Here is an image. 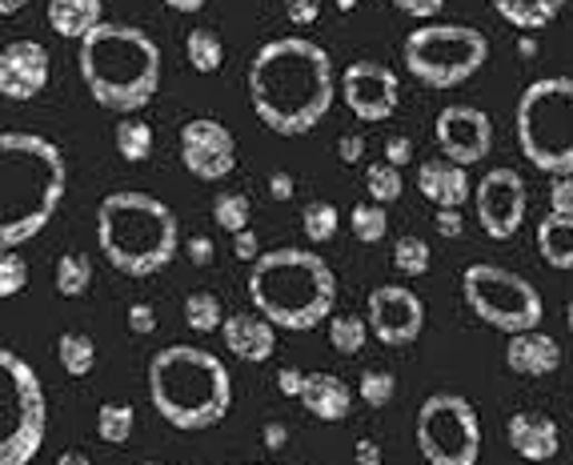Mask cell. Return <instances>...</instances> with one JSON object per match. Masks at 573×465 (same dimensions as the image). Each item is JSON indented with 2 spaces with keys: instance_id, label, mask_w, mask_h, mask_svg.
<instances>
[{
  "instance_id": "1",
  "label": "cell",
  "mask_w": 573,
  "mask_h": 465,
  "mask_svg": "<svg viewBox=\"0 0 573 465\" xmlns=\"http://www.w3.org/2000/svg\"><path fill=\"white\" fill-rule=\"evenodd\" d=\"M249 101L281 137H302L325 121L333 97H337V69L333 57L317 41L305 37H277L265 41L249 61Z\"/></svg>"
},
{
  "instance_id": "2",
  "label": "cell",
  "mask_w": 573,
  "mask_h": 465,
  "mask_svg": "<svg viewBox=\"0 0 573 465\" xmlns=\"http://www.w3.org/2000/svg\"><path fill=\"white\" fill-rule=\"evenodd\" d=\"M69 189L61 149L49 137L0 132V249H21L57 217Z\"/></svg>"
},
{
  "instance_id": "3",
  "label": "cell",
  "mask_w": 573,
  "mask_h": 465,
  "mask_svg": "<svg viewBox=\"0 0 573 465\" xmlns=\"http://www.w3.org/2000/svg\"><path fill=\"white\" fill-rule=\"evenodd\" d=\"M81 81L92 101L132 117L161 89V49L137 24H109L92 29L81 41Z\"/></svg>"
},
{
  "instance_id": "4",
  "label": "cell",
  "mask_w": 573,
  "mask_h": 465,
  "mask_svg": "<svg viewBox=\"0 0 573 465\" xmlns=\"http://www.w3.org/2000/svg\"><path fill=\"white\" fill-rule=\"evenodd\" d=\"M97 241L105 261L125 277H152L181 249L177 212L152 192L117 189L97 205Z\"/></svg>"
},
{
  "instance_id": "5",
  "label": "cell",
  "mask_w": 573,
  "mask_h": 465,
  "mask_svg": "<svg viewBox=\"0 0 573 465\" xmlns=\"http://www.w3.org/2000/svg\"><path fill=\"white\" fill-rule=\"evenodd\" d=\"M149 402L172 429H209L233 409V377L209 349L165 345L149 362Z\"/></svg>"
},
{
  "instance_id": "6",
  "label": "cell",
  "mask_w": 573,
  "mask_h": 465,
  "mask_svg": "<svg viewBox=\"0 0 573 465\" xmlns=\"http://www.w3.org/2000/svg\"><path fill=\"white\" fill-rule=\"evenodd\" d=\"M249 297L277 329H317L333 317L337 277L309 249H269L249 265Z\"/></svg>"
},
{
  "instance_id": "7",
  "label": "cell",
  "mask_w": 573,
  "mask_h": 465,
  "mask_svg": "<svg viewBox=\"0 0 573 465\" xmlns=\"http://www.w3.org/2000/svg\"><path fill=\"white\" fill-rule=\"evenodd\" d=\"M517 145L533 169L573 172V77H542L522 92Z\"/></svg>"
},
{
  "instance_id": "8",
  "label": "cell",
  "mask_w": 573,
  "mask_h": 465,
  "mask_svg": "<svg viewBox=\"0 0 573 465\" xmlns=\"http://www.w3.org/2000/svg\"><path fill=\"white\" fill-rule=\"evenodd\" d=\"M49 434V402L41 374L0 345V465H29Z\"/></svg>"
},
{
  "instance_id": "9",
  "label": "cell",
  "mask_w": 573,
  "mask_h": 465,
  "mask_svg": "<svg viewBox=\"0 0 573 465\" xmlns=\"http://www.w3.org/2000/svg\"><path fill=\"white\" fill-rule=\"evenodd\" d=\"M402 61L429 89H457L485 69L490 41L470 24H422L405 37Z\"/></svg>"
},
{
  "instance_id": "10",
  "label": "cell",
  "mask_w": 573,
  "mask_h": 465,
  "mask_svg": "<svg viewBox=\"0 0 573 465\" xmlns=\"http://www.w3.org/2000/svg\"><path fill=\"white\" fill-rule=\"evenodd\" d=\"M462 294L473 314L502 334H525V329L542 325V294L533 289V281H525L522 274H510L502 265H470L462 274Z\"/></svg>"
},
{
  "instance_id": "11",
  "label": "cell",
  "mask_w": 573,
  "mask_h": 465,
  "mask_svg": "<svg viewBox=\"0 0 573 465\" xmlns=\"http://www.w3.org/2000/svg\"><path fill=\"white\" fill-rule=\"evenodd\" d=\"M417 449L429 465H477L482 417L462 394H433L417 409Z\"/></svg>"
},
{
  "instance_id": "12",
  "label": "cell",
  "mask_w": 573,
  "mask_h": 465,
  "mask_svg": "<svg viewBox=\"0 0 573 465\" xmlns=\"http://www.w3.org/2000/svg\"><path fill=\"white\" fill-rule=\"evenodd\" d=\"M477 225H482L485 237L493 241H510L513 233L522 229L525 221V205H530V192H525L522 172L502 165V169H490L477 181Z\"/></svg>"
},
{
  "instance_id": "13",
  "label": "cell",
  "mask_w": 573,
  "mask_h": 465,
  "mask_svg": "<svg viewBox=\"0 0 573 465\" xmlns=\"http://www.w3.org/2000/svg\"><path fill=\"white\" fill-rule=\"evenodd\" d=\"M342 97L357 121H389L397 112V101H402V77L385 69L382 61H353L342 72Z\"/></svg>"
},
{
  "instance_id": "14",
  "label": "cell",
  "mask_w": 573,
  "mask_h": 465,
  "mask_svg": "<svg viewBox=\"0 0 573 465\" xmlns=\"http://www.w3.org/2000/svg\"><path fill=\"white\" fill-rule=\"evenodd\" d=\"M433 141L453 165H477L493 149V121L477 105H445L433 121Z\"/></svg>"
},
{
  "instance_id": "15",
  "label": "cell",
  "mask_w": 573,
  "mask_h": 465,
  "mask_svg": "<svg viewBox=\"0 0 573 465\" xmlns=\"http://www.w3.org/2000/svg\"><path fill=\"white\" fill-rule=\"evenodd\" d=\"M365 321H369V334L382 345H402L417 342L425 329V305L422 297L405 289V285H382L373 289L369 301H365Z\"/></svg>"
},
{
  "instance_id": "16",
  "label": "cell",
  "mask_w": 573,
  "mask_h": 465,
  "mask_svg": "<svg viewBox=\"0 0 573 465\" xmlns=\"http://www.w3.org/2000/svg\"><path fill=\"white\" fill-rule=\"evenodd\" d=\"M181 165L197 181H225L237 169V137L213 117H192L181 129Z\"/></svg>"
},
{
  "instance_id": "17",
  "label": "cell",
  "mask_w": 573,
  "mask_h": 465,
  "mask_svg": "<svg viewBox=\"0 0 573 465\" xmlns=\"http://www.w3.org/2000/svg\"><path fill=\"white\" fill-rule=\"evenodd\" d=\"M49 49L41 41H9L0 49V97L32 101L49 85Z\"/></svg>"
},
{
  "instance_id": "18",
  "label": "cell",
  "mask_w": 573,
  "mask_h": 465,
  "mask_svg": "<svg viewBox=\"0 0 573 465\" xmlns=\"http://www.w3.org/2000/svg\"><path fill=\"white\" fill-rule=\"evenodd\" d=\"M505 434H510V449L525 462H550L562 449V429L557 422L537 409H517L505 422Z\"/></svg>"
},
{
  "instance_id": "19",
  "label": "cell",
  "mask_w": 573,
  "mask_h": 465,
  "mask_svg": "<svg viewBox=\"0 0 573 465\" xmlns=\"http://www.w3.org/2000/svg\"><path fill=\"white\" fill-rule=\"evenodd\" d=\"M225 349L249 365H261L277 349V325L261 314H229L221 325Z\"/></svg>"
},
{
  "instance_id": "20",
  "label": "cell",
  "mask_w": 573,
  "mask_h": 465,
  "mask_svg": "<svg viewBox=\"0 0 573 465\" xmlns=\"http://www.w3.org/2000/svg\"><path fill=\"white\" fill-rule=\"evenodd\" d=\"M417 189H422L425 201H433L437 209H462L473 197L465 165H453L445 161V157H433V161L417 165Z\"/></svg>"
},
{
  "instance_id": "21",
  "label": "cell",
  "mask_w": 573,
  "mask_h": 465,
  "mask_svg": "<svg viewBox=\"0 0 573 465\" xmlns=\"http://www.w3.org/2000/svg\"><path fill=\"white\" fill-rule=\"evenodd\" d=\"M505 365L522 377H550L562 365V345L553 342L542 329H525V334H510L505 342Z\"/></svg>"
},
{
  "instance_id": "22",
  "label": "cell",
  "mask_w": 573,
  "mask_h": 465,
  "mask_svg": "<svg viewBox=\"0 0 573 465\" xmlns=\"http://www.w3.org/2000/svg\"><path fill=\"white\" fill-rule=\"evenodd\" d=\"M297 402L305 405V414L317 417V422H345L353 409V394H349V385L342 382V377H333V374H309L305 377V389Z\"/></svg>"
},
{
  "instance_id": "23",
  "label": "cell",
  "mask_w": 573,
  "mask_h": 465,
  "mask_svg": "<svg viewBox=\"0 0 573 465\" xmlns=\"http://www.w3.org/2000/svg\"><path fill=\"white\" fill-rule=\"evenodd\" d=\"M105 0H49V29L65 41H85L92 29H101Z\"/></svg>"
},
{
  "instance_id": "24",
  "label": "cell",
  "mask_w": 573,
  "mask_h": 465,
  "mask_svg": "<svg viewBox=\"0 0 573 465\" xmlns=\"http://www.w3.org/2000/svg\"><path fill=\"white\" fill-rule=\"evenodd\" d=\"M537 254L550 269H573V217L550 212L537 225Z\"/></svg>"
},
{
  "instance_id": "25",
  "label": "cell",
  "mask_w": 573,
  "mask_h": 465,
  "mask_svg": "<svg viewBox=\"0 0 573 465\" xmlns=\"http://www.w3.org/2000/svg\"><path fill=\"white\" fill-rule=\"evenodd\" d=\"M570 0H493V9L502 21H510L513 29L533 32V29H545L562 17V9Z\"/></svg>"
},
{
  "instance_id": "26",
  "label": "cell",
  "mask_w": 573,
  "mask_h": 465,
  "mask_svg": "<svg viewBox=\"0 0 573 465\" xmlns=\"http://www.w3.org/2000/svg\"><path fill=\"white\" fill-rule=\"evenodd\" d=\"M57 357H61V369L69 377H85L92 374V365H97V342H92L85 329H69V334H61V342H57Z\"/></svg>"
},
{
  "instance_id": "27",
  "label": "cell",
  "mask_w": 573,
  "mask_h": 465,
  "mask_svg": "<svg viewBox=\"0 0 573 465\" xmlns=\"http://www.w3.org/2000/svg\"><path fill=\"white\" fill-rule=\"evenodd\" d=\"M112 145H117V152H121L125 161H132V165L149 161V152H152L149 121H141V117H121L117 129H112Z\"/></svg>"
},
{
  "instance_id": "28",
  "label": "cell",
  "mask_w": 573,
  "mask_h": 465,
  "mask_svg": "<svg viewBox=\"0 0 573 465\" xmlns=\"http://www.w3.org/2000/svg\"><path fill=\"white\" fill-rule=\"evenodd\" d=\"M185 52H189V65L197 72H217L225 65L221 32H213V29H189V37H185Z\"/></svg>"
},
{
  "instance_id": "29",
  "label": "cell",
  "mask_w": 573,
  "mask_h": 465,
  "mask_svg": "<svg viewBox=\"0 0 573 465\" xmlns=\"http://www.w3.org/2000/svg\"><path fill=\"white\" fill-rule=\"evenodd\" d=\"M52 285L61 297H81L92 285V261L89 254H65L52 269Z\"/></svg>"
},
{
  "instance_id": "30",
  "label": "cell",
  "mask_w": 573,
  "mask_h": 465,
  "mask_svg": "<svg viewBox=\"0 0 573 465\" xmlns=\"http://www.w3.org/2000/svg\"><path fill=\"white\" fill-rule=\"evenodd\" d=\"M185 321H189V329H197V334H221V297L209 294V289H197V294L185 297Z\"/></svg>"
},
{
  "instance_id": "31",
  "label": "cell",
  "mask_w": 573,
  "mask_h": 465,
  "mask_svg": "<svg viewBox=\"0 0 573 465\" xmlns=\"http://www.w3.org/2000/svg\"><path fill=\"white\" fill-rule=\"evenodd\" d=\"M365 192H369V201H377V205L402 201V192H405L402 169L389 161H373L369 169H365Z\"/></svg>"
},
{
  "instance_id": "32",
  "label": "cell",
  "mask_w": 573,
  "mask_h": 465,
  "mask_svg": "<svg viewBox=\"0 0 573 465\" xmlns=\"http://www.w3.org/2000/svg\"><path fill=\"white\" fill-rule=\"evenodd\" d=\"M132 425H137V414H132L129 402H105L97 409V434L109 445H125L132 437Z\"/></svg>"
},
{
  "instance_id": "33",
  "label": "cell",
  "mask_w": 573,
  "mask_h": 465,
  "mask_svg": "<svg viewBox=\"0 0 573 465\" xmlns=\"http://www.w3.org/2000/svg\"><path fill=\"white\" fill-rule=\"evenodd\" d=\"M349 229H353V237H357L362 245H377L385 233H389V212H385V205H377V201L353 205Z\"/></svg>"
},
{
  "instance_id": "34",
  "label": "cell",
  "mask_w": 573,
  "mask_h": 465,
  "mask_svg": "<svg viewBox=\"0 0 573 465\" xmlns=\"http://www.w3.org/2000/svg\"><path fill=\"white\" fill-rule=\"evenodd\" d=\"M329 342L337 354H362L365 342H369V321L353 314L329 317Z\"/></svg>"
},
{
  "instance_id": "35",
  "label": "cell",
  "mask_w": 573,
  "mask_h": 465,
  "mask_svg": "<svg viewBox=\"0 0 573 465\" xmlns=\"http://www.w3.org/2000/svg\"><path fill=\"white\" fill-rule=\"evenodd\" d=\"M337 225H342V212H337V205L333 201H309L302 209V229L309 241L325 245L337 237Z\"/></svg>"
},
{
  "instance_id": "36",
  "label": "cell",
  "mask_w": 573,
  "mask_h": 465,
  "mask_svg": "<svg viewBox=\"0 0 573 465\" xmlns=\"http://www.w3.org/2000/svg\"><path fill=\"white\" fill-rule=\"evenodd\" d=\"M213 221L221 225L225 233H241L253 221V205L245 192H217L213 197Z\"/></svg>"
},
{
  "instance_id": "37",
  "label": "cell",
  "mask_w": 573,
  "mask_h": 465,
  "mask_svg": "<svg viewBox=\"0 0 573 465\" xmlns=\"http://www.w3.org/2000/svg\"><path fill=\"white\" fill-rule=\"evenodd\" d=\"M429 261H433V254H429V245H425L422 237L405 233V237H397V241H393V265H397L405 277L429 274Z\"/></svg>"
},
{
  "instance_id": "38",
  "label": "cell",
  "mask_w": 573,
  "mask_h": 465,
  "mask_svg": "<svg viewBox=\"0 0 573 465\" xmlns=\"http://www.w3.org/2000/svg\"><path fill=\"white\" fill-rule=\"evenodd\" d=\"M357 394H362L365 405L382 409V405H389L393 394H397V377H393L389 369H365L362 382H357Z\"/></svg>"
},
{
  "instance_id": "39",
  "label": "cell",
  "mask_w": 573,
  "mask_h": 465,
  "mask_svg": "<svg viewBox=\"0 0 573 465\" xmlns=\"http://www.w3.org/2000/svg\"><path fill=\"white\" fill-rule=\"evenodd\" d=\"M24 285H29V265H24V257L17 254V249H0V301L24 294Z\"/></svg>"
},
{
  "instance_id": "40",
  "label": "cell",
  "mask_w": 573,
  "mask_h": 465,
  "mask_svg": "<svg viewBox=\"0 0 573 465\" xmlns=\"http://www.w3.org/2000/svg\"><path fill=\"white\" fill-rule=\"evenodd\" d=\"M550 212L573 217V172H562L550 181Z\"/></svg>"
},
{
  "instance_id": "41",
  "label": "cell",
  "mask_w": 573,
  "mask_h": 465,
  "mask_svg": "<svg viewBox=\"0 0 573 465\" xmlns=\"http://www.w3.org/2000/svg\"><path fill=\"white\" fill-rule=\"evenodd\" d=\"M281 4H285V17H289L297 29L317 24V17H322V0H281Z\"/></svg>"
},
{
  "instance_id": "42",
  "label": "cell",
  "mask_w": 573,
  "mask_h": 465,
  "mask_svg": "<svg viewBox=\"0 0 573 465\" xmlns=\"http://www.w3.org/2000/svg\"><path fill=\"white\" fill-rule=\"evenodd\" d=\"M129 329H132L137 337H149L152 329H157V309H152L149 301L129 305Z\"/></svg>"
},
{
  "instance_id": "43",
  "label": "cell",
  "mask_w": 573,
  "mask_h": 465,
  "mask_svg": "<svg viewBox=\"0 0 573 465\" xmlns=\"http://www.w3.org/2000/svg\"><path fill=\"white\" fill-rule=\"evenodd\" d=\"M393 4H397L405 17H413V21H433V17L445 9V0H393Z\"/></svg>"
},
{
  "instance_id": "44",
  "label": "cell",
  "mask_w": 573,
  "mask_h": 465,
  "mask_svg": "<svg viewBox=\"0 0 573 465\" xmlns=\"http://www.w3.org/2000/svg\"><path fill=\"white\" fill-rule=\"evenodd\" d=\"M233 254L241 257V261H257L261 257V241H257V233L253 229H241V233H233Z\"/></svg>"
},
{
  "instance_id": "45",
  "label": "cell",
  "mask_w": 573,
  "mask_h": 465,
  "mask_svg": "<svg viewBox=\"0 0 573 465\" xmlns=\"http://www.w3.org/2000/svg\"><path fill=\"white\" fill-rule=\"evenodd\" d=\"M385 161L397 165V169H405V165L413 161V141H409V137H402V132H397V137H389V141H385Z\"/></svg>"
},
{
  "instance_id": "46",
  "label": "cell",
  "mask_w": 573,
  "mask_h": 465,
  "mask_svg": "<svg viewBox=\"0 0 573 465\" xmlns=\"http://www.w3.org/2000/svg\"><path fill=\"white\" fill-rule=\"evenodd\" d=\"M433 225H437V233H442V237H462V233H465L462 209H437V212H433Z\"/></svg>"
},
{
  "instance_id": "47",
  "label": "cell",
  "mask_w": 573,
  "mask_h": 465,
  "mask_svg": "<svg viewBox=\"0 0 573 465\" xmlns=\"http://www.w3.org/2000/svg\"><path fill=\"white\" fill-rule=\"evenodd\" d=\"M337 157H342L345 165H357L365 157V137L362 132H345L342 141H337Z\"/></svg>"
},
{
  "instance_id": "48",
  "label": "cell",
  "mask_w": 573,
  "mask_h": 465,
  "mask_svg": "<svg viewBox=\"0 0 573 465\" xmlns=\"http://www.w3.org/2000/svg\"><path fill=\"white\" fill-rule=\"evenodd\" d=\"M305 377H309V374H302V369H293V365H285L281 374H277V389H281L285 397H302Z\"/></svg>"
},
{
  "instance_id": "49",
  "label": "cell",
  "mask_w": 573,
  "mask_h": 465,
  "mask_svg": "<svg viewBox=\"0 0 573 465\" xmlns=\"http://www.w3.org/2000/svg\"><path fill=\"white\" fill-rule=\"evenodd\" d=\"M293 192H297V181H293L289 172H273V177H269V197H273V201H289Z\"/></svg>"
},
{
  "instance_id": "50",
  "label": "cell",
  "mask_w": 573,
  "mask_h": 465,
  "mask_svg": "<svg viewBox=\"0 0 573 465\" xmlns=\"http://www.w3.org/2000/svg\"><path fill=\"white\" fill-rule=\"evenodd\" d=\"M353 457H357V465H382V445L373 442V437H362V442L353 445Z\"/></svg>"
},
{
  "instance_id": "51",
  "label": "cell",
  "mask_w": 573,
  "mask_h": 465,
  "mask_svg": "<svg viewBox=\"0 0 573 465\" xmlns=\"http://www.w3.org/2000/svg\"><path fill=\"white\" fill-rule=\"evenodd\" d=\"M189 261L192 265H209L213 261V241H209V237H189Z\"/></svg>"
},
{
  "instance_id": "52",
  "label": "cell",
  "mask_w": 573,
  "mask_h": 465,
  "mask_svg": "<svg viewBox=\"0 0 573 465\" xmlns=\"http://www.w3.org/2000/svg\"><path fill=\"white\" fill-rule=\"evenodd\" d=\"M285 442H289V429H285L281 422H269V425H265V445H269V449H281Z\"/></svg>"
},
{
  "instance_id": "53",
  "label": "cell",
  "mask_w": 573,
  "mask_h": 465,
  "mask_svg": "<svg viewBox=\"0 0 573 465\" xmlns=\"http://www.w3.org/2000/svg\"><path fill=\"white\" fill-rule=\"evenodd\" d=\"M165 4H169L172 12H201L209 0H165Z\"/></svg>"
},
{
  "instance_id": "54",
  "label": "cell",
  "mask_w": 573,
  "mask_h": 465,
  "mask_svg": "<svg viewBox=\"0 0 573 465\" xmlns=\"http://www.w3.org/2000/svg\"><path fill=\"white\" fill-rule=\"evenodd\" d=\"M57 465H92V457L81 454V449H65V454L57 457Z\"/></svg>"
},
{
  "instance_id": "55",
  "label": "cell",
  "mask_w": 573,
  "mask_h": 465,
  "mask_svg": "<svg viewBox=\"0 0 573 465\" xmlns=\"http://www.w3.org/2000/svg\"><path fill=\"white\" fill-rule=\"evenodd\" d=\"M24 4H29V0H0V17H17Z\"/></svg>"
},
{
  "instance_id": "56",
  "label": "cell",
  "mask_w": 573,
  "mask_h": 465,
  "mask_svg": "<svg viewBox=\"0 0 573 465\" xmlns=\"http://www.w3.org/2000/svg\"><path fill=\"white\" fill-rule=\"evenodd\" d=\"M337 9H342V12H353V9H357V0H337Z\"/></svg>"
},
{
  "instance_id": "57",
  "label": "cell",
  "mask_w": 573,
  "mask_h": 465,
  "mask_svg": "<svg viewBox=\"0 0 573 465\" xmlns=\"http://www.w3.org/2000/svg\"><path fill=\"white\" fill-rule=\"evenodd\" d=\"M565 325H570V334H573V301L565 305Z\"/></svg>"
},
{
  "instance_id": "58",
  "label": "cell",
  "mask_w": 573,
  "mask_h": 465,
  "mask_svg": "<svg viewBox=\"0 0 573 465\" xmlns=\"http://www.w3.org/2000/svg\"><path fill=\"white\" fill-rule=\"evenodd\" d=\"M141 465H165V462H141Z\"/></svg>"
}]
</instances>
